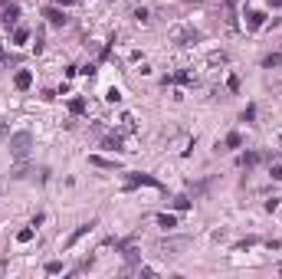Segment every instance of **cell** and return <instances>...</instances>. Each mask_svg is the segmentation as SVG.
Instances as JSON below:
<instances>
[{
	"instance_id": "28",
	"label": "cell",
	"mask_w": 282,
	"mask_h": 279,
	"mask_svg": "<svg viewBox=\"0 0 282 279\" xmlns=\"http://www.w3.org/2000/svg\"><path fill=\"white\" fill-rule=\"evenodd\" d=\"M135 20H138V23H148V10H135Z\"/></svg>"
},
{
	"instance_id": "32",
	"label": "cell",
	"mask_w": 282,
	"mask_h": 279,
	"mask_svg": "<svg viewBox=\"0 0 282 279\" xmlns=\"http://www.w3.org/2000/svg\"><path fill=\"white\" fill-rule=\"evenodd\" d=\"M3 191H7V184H3V181H0V194H3Z\"/></svg>"
},
{
	"instance_id": "12",
	"label": "cell",
	"mask_w": 282,
	"mask_h": 279,
	"mask_svg": "<svg viewBox=\"0 0 282 279\" xmlns=\"http://www.w3.org/2000/svg\"><path fill=\"white\" fill-rule=\"evenodd\" d=\"M26 40H30V30H26V26H17V30H13V43L23 46Z\"/></svg>"
},
{
	"instance_id": "4",
	"label": "cell",
	"mask_w": 282,
	"mask_h": 279,
	"mask_svg": "<svg viewBox=\"0 0 282 279\" xmlns=\"http://www.w3.org/2000/svg\"><path fill=\"white\" fill-rule=\"evenodd\" d=\"M17 20H20V7L17 3H3L0 7V26L10 30V26H17Z\"/></svg>"
},
{
	"instance_id": "9",
	"label": "cell",
	"mask_w": 282,
	"mask_h": 279,
	"mask_svg": "<svg viewBox=\"0 0 282 279\" xmlns=\"http://www.w3.org/2000/svg\"><path fill=\"white\" fill-rule=\"evenodd\" d=\"M43 17H46L49 23H53V26H66V13L59 10V7H46V10H43Z\"/></svg>"
},
{
	"instance_id": "33",
	"label": "cell",
	"mask_w": 282,
	"mask_h": 279,
	"mask_svg": "<svg viewBox=\"0 0 282 279\" xmlns=\"http://www.w3.org/2000/svg\"><path fill=\"white\" fill-rule=\"evenodd\" d=\"M0 59H3V50H0Z\"/></svg>"
},
{
	"instance_id": "16",
	"label": "cell",
	"mask_w": 282,
	"mask_h": 279,
	"mask_svg": "<svg viewBox=\"0 0 282 279\" xmlns=\"http://www.w3.org/2000/svg\"><path fill=\"white\" fill-rule=\"evenodd\" d=\"M223 145H227V148H239V145H243V138H239V131H230Z\"/></svg>"
},
{
	"instance_id": "19",
	"label": "cell",
	"mask_w": 282,
	"mask_h": 279,
	"mask_svg": "<svg viewBox=\"0 0 282 279\" xmlns=\"http://www.w3.org/2000/svg\"><path fill=\"white\" fill-rule=\"evenodd\" d=\"M174 210H190V201L187 197H174Z\"/></svg>"
},
{
	"instance_id": "31",
	"label": "cell",
	"mask_w": 282,
	"mask_h": 279,
	"mask_svg": "<svg viewBox=\"0 0 282 279\" xmlns=\"http://www.w3.org/2000/svg\"><path fill=\"white\" fill-rule=\"evenodd\" d=\"M269 3H272V7H282V0H269Z\"/></svg>"
},
{
	"instance_id": "14",
	"label": "cell",
	"mask_w": 282,
	"mask_h": 279,
	"mask_svg": "<svg viewBox=\"0 0 282 279\" xmlns=\"http://www.w3.org/2000/svg\"><path fill=\"white\" fill-rule=\"evenodd\" d=\"M158 227L171 230V227H177V217H171V214H161V217H158Z\"/></svg>"
},
{
	"instance_id": "23",
	"label": "cell",
	"mask_w": 282,
	"mask_h": 279,
	"mask_svg": "<svg viewBox=\"0 0 282 279\" xmlns=\"http://www.w3.org/2000/svg\"><path fill=\"white\" fill-rule=\"evenodd\" d=\"M256 118V105H246L243 108V122H253Z\"/></svg>"
},
{
	"instance_id": "8",
	"label": "cell",
	"mask_w": 282,
	"mask_h": 279,
	"mask_svg": "<svg viewBox=\"0 0 282 279\" xmlns=\"http://www.w3.org/2000/svg\"><path fill=\"white\" fill-rule=\"evenodd\" d=\"M266 23V13L262 10H246V30H259Z\"/></svg>"
},
{
	"instance_id": "7",
	"label": "cell",
	"mask_w": 282,
	"mask_h": 279,
	"mask_svg": "<svg viewBox=\"0 0 282 279\" xmlns=\"http://www.w3.org/2000/svg\"><path fill=\"white\" fill-rule=\"evenodd\" d=\"M92 227H95L92 220H89V224H82V227H76V230H72V236L66 240V250H72V247H76V243H79V240H82V236L89 233V230H92Z\"/></svg>"
},
{
	"instance_id": "13",
	"label": "cell",
	"mask_w": 282,
	"mask_h": 279,
	"mask_svg": "<svg viewBox=\"0 0 282 279\" xmlns=\"http://www.w3.org/2000/svg\"><path fill=\"white\" fill-rule=\"evenodd\" d=\"M233 7H236V0H227V26H230V30H236V17H233Z\"/></svg>"
},
{
	"instance_id": "30",
	"label": "cell",
	"mask_w": 282,
	"mask_h": 279,
	"mask_svg": "<svg viewBox=\"0 0 282 279\" xmlns=\"http://www.w3.org/2000/svg\"><path fill=\"white\" fill-rule=\"evenodd\" d=\"M56 3H59V7H72L76 0H56Z\"/></svg>"
},
{
	"instance_id": "10",
	"label": "cell",
	"mask_w": 282,
	"mask_h": 279,
	"mask_svg": "<svg viewBox=\"0 0 282 279\" xmlns=\"http://www.w3.org/2000/svg\"><path fill=\"white\" fill-rule=\"evenodd\" d=\"M13 86L20 89V92H26V89L33 86V73H30V69H20V73H17V79H13Z\"/></svg>"
},
{
	"instance_id": "27",
	"label": "cell",
	"mask_w": 282,
	"mask_h": 279,
	"mask_svg": "<svg viewBox=\"0 0 282 279\" xmlns=\"http://www.w3.org/2000/svg\"><path fill=\"white\" fill-rule=\"evenodd\" d=\"M190 79H194L190 73H177V76H174V82H190Z\"/></svg>"
},
{
	"instance_id": "17",
	"label": "cell",
	"mask_w": 282,
	"mask_h": 279,
	"mask_svg": "<svg viewBox=\"0 0 282 279\" xmlns=\"http://www.w3.org/2000/svg\"><path fill=\"white\" fill-rule=\"evenodd\" d=\"M279 63H282V56H279V53H269L266 59H262V66H266V69H276Z\"/></svg>"
},
{
	"instance_id": "2",
	"label": "cell",
	"mask_w": 282,
	"mask_h": 279,
	"mask_svg": "<svg viewBox=\"0 0 282 279\" xmlns=\"http://www.w3.org/2000/svg\"><path fill=\"white\" fill-rule=\"evenodd\" d=\"M190 247V240L187 236H171V240H161L158 243V256H181V250H187Z\"/></svg>"
},
{
	"instance_id": "24",
	"label": "cell",
	"mask_w": 282,
	"mask_h": 279,
	"mask_svg": "<svg viewBox=\"0 0 282 279\" xmlns=\"http://www.w3.org/2000/svg\"><path fill=\"white\" fill-rule=\"evenodd\" d=\"M17 240H20V243H30V240H33V230H30V227H26V230H20V233H17Z\"/></svg>"
},
{
	"instance_id": "3",
	"label": "cell",
	"mask_w": 282,
	"mask_h": 279,
	"mask_svg": "<svg viewBox=\"0 0 282 279\" xmlns=\"http://www.w3.org/2000/svg\"><path fill=\"white\" fill-rule=\"evenodd\" d=\"M171 40L177 46H194V43H200V33H197L194 26H177V30L171 33Z\"/></svg>"
},
{
	"instance_id": "29",
	"label": "cell",
	"mask_w": 282,
	"mask_h": 279,
	"mask_svg": "<svg viewBox=\"0 0 282 279\" xmlns=\"http://www.w3.org/2000/svg\"><path fill=\"white\" fill-rule=\"evenodd\" d=\"M3 138H10V128H7V122H0V141Z\"/></svg>"
},
{
	"instance_id": "22",
	"label": "cell",
	"mask_w": 282,
	"mask_h": 279,
	"mask_svg": "<svg viewBox=\"0 0 282 279\" xmlns=\"http://www.w3.org/2000/svg\"><path fill=\"white\" fill-rule=\"evenodd\" d=\"M121 128H125V131H135V118H131V115H121Z\"/></svg>"
},
{
	"instance_id": "5",
	"label": "cell",
	"mask_w": 282,
	"mask_h": 279,
	"mask_svg": "<svg viewBox=\"0 0 282 279\" xmlns=\"http://www.w3.org/2000/svg\"><path fill=\"white\" fill-rule=\"evenodd\" d=\"M138 184H148V187H158L161 191V181L158 178H151V174H128V181H125V187H138Z\"/></svg>"
},
{
	"instance_id": "11",
	"label": "cell",
	"mask_w": 282,
	"mask_h": 279,
	"mask_svg": "<svg viewBox=\"0 0 282 279\" xmlns=\"http://www.w3.org/2000/svg\"><path fill=\"white\" fill-rule=\"evenodd\" d=\"M89 164H95V168H105V171H115V168H121L118 161H112V158H98V154H89Z\"/></svg>"
},
{
	"instance_id": "1",
	"label": "cell",
	"mask_w": 282,
	"mask_h": 279,
	"mask_svg": "<svg viewBox=\"0 0 282 279\" xmlns=\"http://www.w3.org/2000/svg\"><path fill=\"white\" fill-rule=\"evenodd\" d=\"M33 148V135L30 131H17V135H10V154L17 158V161H23L26 154H30Z\"/></svg>"
},
{
	"instance_id": "20",
	"label": "cell",
	"mask_w": 282,
	"mask_h": 279,
	"mask_svg": "<svg viewBox=\"0 0 282 279\" xmlns=\"http://www.w3.org/2000/svg\"><path fill=\"white\" fill-rule=\"evenodd\" d=\"M10 174H13V178H26V174H30V168H26V164L20 161V164H17V168H13Z\"/></svg>"
},
{
	"instance_id": "6",
	"label": "cell",
	"mask_w": 282,
	"mask_h": 279,
	"mask_svg": "<svg viewBox=\"0 0 282 279\" xmlns=\"http://www.w3.org/2000/svg\"><path fill=\"white\" fill-rule=\"evenodd\" d=\"M262 158H266L262 151H246V154H239V168H246V171H250V168H256Z\"/></svg>"
},
{
	"instance_id": "15",
	"label": "cell",
	"mask_w": 282,
	"mask_h": 279,
	"mask_svg": "<svg viewBox=\"0 0 282 279\" xmlns=\"http://www.w3.org/2000/svg\"><path fill=\"white\" fill-rule=\"evenodd\" d=\"M69 112H72V115H82V112H86V99H72V102H69Z\"/></svg>"
},
{
	"instance_id": "26",
	"label": "cell",
	"mask_w": 282,
	"mask_h": 279,
	"mask_svg": "<svg viewBox=\"0 0 282 279\" xmlns=\"http://www.w3.org/2000/svg\"><path fill=\"white\" fill-rule=\"evenodd\" d=\"M269 174H272V181H282V161H279V164H272V171H269Z\"/></svg>"
},
{
	"instance_id": "18",
	"label": "cell",
	"mask_w": 282,
	"mask_h": 279,
	"mask_svg": "<svg viewBox=\"0 0 282 279\" xmlns=\"http://www.w3.org/2000/svg\"><path fill=\"white\" fill-rule=\"evenodd\" d=\"M105 148H112V151H121V138H118V135H109V138H105Z\"/></svg>"
},
{
	"instance_id": "25",
	"label": "cell",
	"mask_w": 282,
	"mask_h": 279,
	"mask_svg": "<svg viewBox=\"0 0 282 279\" xmlns=\"http://www.w3.org/2000/svg\"><path fill=\"white\" fill-rule=\"evenodd\" d=\"M220 63H227V53H213L210 56V66H220Z\"/></svg>"
},
{
	"instance_id": "21",
	"label": "cell",
	"mask_w": 282,
	"mask_h": 279,
	"mask_svg": "<svg viewBox=\"0 0 282 279\" xmlns=\"http://www.w3.org/2000/svg\"><path fill=\"white\" fill-rule=\"evenodd\" d=\"M46 273H49V276H56V273H63V263H56V259H53V263H46Z\"/></svg>"
}]
</instances>
